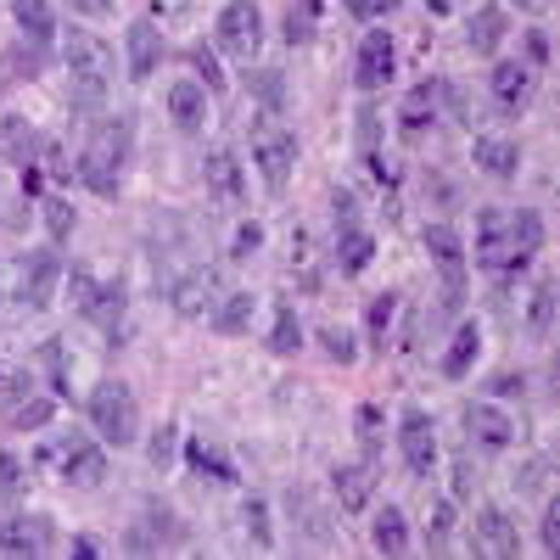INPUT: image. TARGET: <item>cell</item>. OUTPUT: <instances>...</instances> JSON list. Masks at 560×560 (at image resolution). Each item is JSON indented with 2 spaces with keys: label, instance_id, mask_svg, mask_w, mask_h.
I'll return each mask as SVG.
<instances>
[{
  "label": "cell",
  "instance_id": "1",
  "mask_svg": "<svg viewBox=\"0 0 560 560\" xmlns=\"http://www.w3.org/2000/svg\"><path fill=\"white\" fill-rule=\"evenodd\" d=\"M62 68H68V90L79 107H96L113 90V45L90 28H68L62 34Z\"/></svg>",
  "mask_w": 560,
  "mask_h": 560
},
{
  "label": "cell",
  "instance_id": "2",
  "mask_svg": "<svg viewBox=\"0 0 560 560\" xmlns=\"http://www.w3.org/2000/svg\"><path fill=\"white\" fill-rule=\"evenodd\" d=\"M124 163H129V124L113 118V124H102L96 135H90V147L79 152V179H84L96 197H118Z\"/></svg>",
  "mask_w": 560,
  "mask_h": 560
},
{
  "label": "cell",
  "instance_id": "3",
  "mask_svg": "<svg viewBox=\"0 0 560 560\" xmlns=\"http://www.w3.org/2000/svg\"><path fill=\"white\" fill-rule=\"evenodd\" d=\"M90 427H96L102 443L113 448H129L140 438V404L124 382H96V393H90Z\"/></svg>",
  "mask_w": 560,
  "mask_h": 560
},
{
  "label": "cell",
  "instance_id": "4",
  "mask_svg": "<svg viewBox=\"0 0 560 560\" xmlns=\"http://www.w3.org/2000/svg\"><path fill=\"white\" fill-rule=\"evenodd\" d=\"M213 45H219L224 57H236V62H253L258 45H264V12H258V0H224L219 18H213Z\"/></svg>",
  "mask_w": 560,
  "mask_h": 560
},
{
  "label": "cell",
  "instance_id": "5",
  "mask_svg": "<svg viewBox=\"0 0 560 560\" xmlns=\"http://www.w3.org/2000/svg\"><path fill=\"white\" fill-rule=\"evenodd\" d=\"M57 287H62V258H57V247H39V253H23L18 258V275H12V303L18 308H45L57 298Z\"/></svg>",
  "mask_w": 560,
  "mask_h": 560
},
{
  "label": "cell",
  "instance_id": "6",
  "mask_svg": "<svg viewBox=\"0 0 560 560\" xmlns=\"http://www.w3.org/2000/svg\"><path fill=\"white\" fill-rule=\"evenodd\" d=\"M253 163H258V174H264L269 191H287V179H292V168H298V135L280 129V124L253 129Z\"/></svg>",
  "mask_w": 560,
  "mask_h": 560
},
{
  "label": "cell",
  "instance_id": "7",
  "mask_svg": "<svg viewBox=\"0 0 560 560\" xmlns=\"http://www.w3.org/2000/svg\"><path fill=\"white\" fill-rule=\"evenodd\" d=\"M219 298H224V280H219V269H208V264L185 269L174 287H168V303H174L179 319H208V314L219 308Z\"/></svg>",
  "mask_w": 560,
  "mask_h": 560
},
{
  "label": "cell",
  "instance_id": "8",
  "mask_svg": "<svg viewBox=\"0 0 560 560\" xmlns=\"http://www.w3.org/2000/svg\"><path fill=\"white\" fill-rule=\"evenodd\" d=\"M398 448H404V465L415 477H432L438 471V427H432V415L427 409H404L398 420Z\"/></svg>",
  "mask_w": 560,
  "mask_h": 560
},
{
  "label": "cell",
  "instance_id": "9",
  "mask_svg": "<svg viewBox=\"0 0 560 560\" xmlns=\"http://www.w3.org/2000/svg\"><path fill=\"white\" fill-rule=\"evenodd\" d=\"M477 264L482 269H522V253L510 242V208H482L477 219Z\"/></svg>",
  "mask_w": 560,
  "mask_h": 560
},
{
  "label": "cell",
  "instance_id": "10",
  "mask_svg": "<svg viewBox=\"0 0 560 560\" xmlns=\"http://www.w3.org/2000/svg\"><path fill=\"white\" fill-rule=\"evenodd\" d=\"M202 185H208V197H213L219 208H242V202H247V168H242V158L230 152V147H213V152H208Z\"/></svg>",
  "mask_w": 560,
  "mask_h": 560
},
{
  "label": "cell",
  "instance_id": "11",
  "mask_svg": "<svg viewBox=\"0 0 560 560\" xmlns=\"http://www.w3.org/2000/svg\"><path fill=\"white\" fill-rule=\"evenodd\" d=\"M393 68H398L393 34H387V28H370V34L359 39V57H353V84L370 96V90H382V84L393 79Z\"/></svg>",
  "mask_w": 560,
  "mask_h": 560
},
{
  "label": "cell",
  "instance_id": "12",
  "mask_svg": "<svg viewBox=\"0 0 560 560\" xmlns=\"http://www.w3.org/2000/svg\"><path fill=\"white\" fill-rule=\"evenodd\" d=\"M465 432H471L482 448H510L522 438V427H516V415L510 409H499V404H488V398H477V404H465Z\"/></svg>",
  "mask_w": 560,
  "mask_h": 560
},
{
  "label": "cell",
  "instance_id": "13",
  "mask_svg": "<svg viewBox=\"0 0 560 560\" xmlns=\"http://www.w3.org/2000/svg\"><path fill=\"white\" fill-rule=\"evenodd\" d=\"M471 544H477V555H488V560H516V555H522V533H516V522H510L499 504H488L482 516H477Z\"/></svg>",
  "mask_w": 560,
  "mask_h": 560
},
{
  "label": "cell",
  "instance_id": "14",
  "mask_svg": "<svg viewBox=\"0 0 560 560\" xmlns=\"http://www.w3.org/2000/svg\"><path fill=\"white\" fill-rule=\"evenodd\" d=\"M57 471L68 488H102L107 482V448L102 443H68V454H57Z\"/></svg>",
  "mask_w": 560,
  "mask_h": 560
},
{
  "label": "cell",
  "instance_id": "15",
  "mask_svg": "<svg viewBox=\"0 0 560 560\" xmlns=\"http://www.w3.org/2000/svg\"><path fill=\"white\" fill-rule=\"evenodd\" d=\"M168 118L185 135H197L208 124V90H202V79H174L168 84Z\"/></svg>",
  "mask_w": 560,
  "mask_h": 560
},
{
  "label": "cell",
  "instance_id": "16",
  "mask_svg": "<svg viewBox=\"0 0 560 560\" xmlns=\"http://www.w3.org/2000/svg\"><path fill=\"white\" fill-rule=\"evenodd\" d=\"M488 90H493V102H499L504 113H522V107L533 102L538 79H533V68H527V62H499V68H493V79H488Z\"/></svg>",
  "mask_w": 560,
  "mask_h": 560
},
{
  "label": "cell",
  "instance_id": "17",
  "mask_svg": "<svg viewBox=\"0 0 560 560\" xmlns=\"http://www.w3.org/2000/svg\"><path fill=\"white\" fill-rule=\"evenodd\" d=\"M51 549V522L45 516H7L0 522V555H45Z\"/></svg>",
  "mask_w": 560,
  "mask_h": 560
},
{
  "label": "cell",
  "instance_id": "18",
  "mask_svg": "<svg viewBox=\"0 0 560 560\" xmlns=\"http://www.w3.org/2000/svg\"><path fill=\"white\" fill-rule=\"evenodd\" d=\"M420 242H427L432 264L443 269V280H448V303H454V298H459V269H465V242L454 236L448 224H427V236H420Z\"/></svg>",
  "mask_w": 560,
  "mask_h": 560
},
{
  "label": "cell",
  "instance_id": "19",
  "mask_svg": "<svg viewBox=\"0 0 560 560\" xmlns=\"http://www.w3.org/2000/svg\"><path fill=\"white\" fill-rule=\"evenodd\" d=\"M471 158H477V168L488 179H516L522 174V147H516V140H504V135H477Z\"/></svg>",
  "mask_w": 560,
  "mask_h": 560
},
{
  "label": "cell",
  "instance_id": "20",
  "mask_svg": "<svg viewBox=\"0 0 560 560\" xmlns=\"http://www.w3.org/2000/svg\"><path fill=\"white\" fill-rule=\"evenodd\" d=\"M163 62V28L152 18L129 23V79H152Z\"/></svg>",
  "mask_w": 560,
  "mask_h": 560
},
{
  "label": "cell",
  "instance_id": "21",
  "mask_svg": "<svg viewBox=\"0 0 560 560\" xmlns=\"http://www.w3.org/2000/svg\"><path fill=\"white\" fill-rule=\"evenodd\" d=\"M370 493H376L370 465H337V471H331V499H337V510H348V516L370 510Z\"/></svg>",
  "mask_w": 560,
  "mask_h": 560
},
{
  "label": "cell",
  "instance_id": "22",
  "mask_svg": "<svg viewBox=\"0 0 560 560\" xmlns=\"http://www.w3.org/2000/svg\"><path fill=\"white\" fill-rule=\"evenodd\" d=\"M510 23H504V7H477L465 18V45H471V57H499Z\"/></svg>",
  "mask_w": 560,
  "mask_h": 560
},
{
  "label": "cell",
  "instance_id": "23",
  "mask_svg": "<svg viewBox=\"0 0 560 560\" xmlns=\"http://www.w3.org/2000/svg\"><path fill=\"white\" fill-rule=\"evenodd\" d=\"M0 158H12L18 168H34L39 158V129L28 118H0Z\"/></svg>",
  "mask_w": 560,
  "mask_h": 560
},
{
  "label": "cell",
  "instance_id": "24",
  "mask_svg": "<svg viewBox=\"0 0 560 560\" xmlns=\"http://www.w3.org/2000/svg\"><path fill=\"white\" fill-rule=\"evenodd\" d=\"M12 23L23 28L28 45L57 39V12H51V0H12Z\"/></svg>",
  "mask_w": 560,
  "mask_h": 560
},
{
  "label": "cell",
  "instance_id": "25",
  "mask_svg": "<svg viewBox=\"0 0 560 560\" xmlns=\"http://www.w3.org/2000/svg\"><path fill=\"white\" fill-rule=\"evenodd\" d=\"M477 353H482V325H477V319H465L459 331H454V342H448V353H443V376L459 382L465 370L477 364Z\"/></svg>",
  "mask_w": 560,
  "mask_h": 560
},
{
  "label": "cell",
  "instance_id": "26",
  "mask_svg": "<svg viewBox=\"0 0 560 560\" xmlns=\"http://www.w3.org/2000/svg\"><path fill=\"white\" fill-rule=\"evenodd\" d=\"M370 544H376L382 555H409V522L404 510H376V522H370Z\"/></svg>",
  "mask_w": 560,
  "mask_h": 560
},
{
  "label": "cell",
  "instance_id": "27",
  "mask_svg": "<svg viewBox=\"0 0 560 560\" xmlns=\"http://www.w3.org/2000/svg\"><path fill=\"white\" fill-rule=\"evenodd\" d=\"M253 308H258V298H253V292H224V298H219V308H213L208 319L219 325L224 337H236V331H247V325H253Z\"/></svg>",
  "mask_w": 560,
  "mask_h": 560
},
{
  "label": "cell",
  "instance_id": "28",
  "mask_svg": "<svg viewBox=\"0 0 560 560\" xmlns=\"http://www.w3.org/2000/svg\"><path fill=\"white\" fill-rule=\"evenodd\" d=\"M376 258V242H370V230H342V242H337V269L342 275H364V264Z\"/></svg>",
  "mask_w": 560,
  "mask_h": 560
},
{
  "label": "cell",
  "instance_id": "29",
  "mask_svg": "<svg viewBox=\"0 0 560 560\" xmlns=\"http://www.w3.org/2000/svg\"><path fill=\"white\" fill-rule=\"evenodd\" d=\"M510 242H516L522 264L538 258V247H544V213H533V208H516V213H510Z\"/></svg>",
  "mask_w": 560,
  "mask_h": 560
},
{
  "label": "cell",
  "instance_id": "30",
  "mask_svg": "<svg viewBox=\"0 0 560 560\" xmlns=\"http://www.w3.org/2000/svg\"><path fill=\"white\" fill-rule=\"evenodd\" d=\"M242 527H247V538H253L258 549H275V522H269V504H264L258 493L242 499Z\"/></svg>",
  "mask_w": 560,
  "mask_h": 560
},
{
  "label": "cell",
  "instance_id": "31",
  "mask_svg": "<svg viewBox=\"0 0 560 560\" xmlns=\"http://www.w3.org/2000/svg\"><path fill=\"white\" fill-rule=\"evenodd\" d=\"M298 348H303V325H298V314H292V308H280V314H275V331H269V353L292 359Z\"/></svg>",
  "mask_w": 560,
  "mask_h": 560
},
{
  "label": "cell",
  "instance_id": "32",
  "mask_svg": "<svg viewBox=\"0 0 560 560\" xmlns=\"http://www.w3.org/2000/svg\"><path fill=\"white\" fill-rule=\"evenodd\" d=\"M438 118V102H432V90H415V96L404 102V135H427Z\"/></svg>",
  "mask_w": 560,
  "mask_h": 560
},
{
  "label": "cell",
  "instance_id": "33",
  "mask_svg": "<svg viewBox=\"0 0 560 560\" xmlns=\"http://www.w3.org/2000/svg\"><path fill=\"white\" fill-rule=\"evenodd\" d=\"M319 348H325V359H331V364H353V359H359L348 325H325V331H319Z\"/></svg>",
  "mask_w": 560,
  "mask_h": 560
},
{
  "label": "cell",
  "instance_id": "34",
  "mask_svg": "<svg viewBox=\"0 0 560 560\" xmlns=\"http://www.w3.org/2000/svg\"><path fill=\"white\" fill-rule=\"evenodd\" d=\"M527 325L538 337H549V325H555V287H549V280L533 287V298H527Z\"/></svg>",
  "mask_w": 560,
  "mask_h": 560
},
{
  "label": "cell",
  "instance_id": "35",
  "mask_svg": "<svg viewBox=\"0 0 560 560\" xmlns=\"http://www.w3.org/2000/svg\"><path fill=\"white\" fill-rule=\"evenodd\" d=\"M7 420H12V427H23V432H39L45 420H51V398H23V404L7 409Z\"/></svg>",
  "mask_w": 560,
  "mask_h": 560
},
{
  "label": "cell",
  "instance_id": "36",
  "mask_svg": "<svg viewBox=\"0 0 560 560\" xmlns=\"http://www.w3.org/2000/svg\"><path fill=\"white\" fill-rule=\"evenodd\" d=\"M393 314H398V298H393V292L370 298V308H364V325H370V337H376V342H387V325H393Z\"/></svg>",
  "mask_w": 560,
  "mask_h": 560
},
{
  "label": "cell",
  "instance_id": "37",
  "mask_svg": "<svg viewBox=\"0 0 560 560\" xmlns=\"http://www.w3.org/2000/svg\"><path fill=\"white\" fill-rule=\"evenodd\" d=\"M247 90H253L258 102H269V107H287V84H280L275 68H258V73L247 79Z\"/></svg>",
  "mask_w": 560,
  "mask_h": 560
},
{
  "label": "cell",
  "instance_id": "38",
  "mask_svg": "<svg viewBox=\"0 0 560 560\" xmlns=\"http://www.w3.org/2000/svg\"><path fill=\"white\" fill-rule=\"evenodd\" d=\"M0 499H23V465H18V454H0Z\"/></svg>",
  "mask_w": 560,
  "mask_h": 560
},
{
  "label": "cell",
  "instance_id": "39",
  "mask_svg": "<svg viewBox=\"0 0 560 560\" xmlns=\"http://www.w3.org/2000/svg\"><path fill=\"white\" fill-rule=\"evenodd\" d=\"M45 230H51V242L73 236V208L68 202H45Z\"/></svg>",
  "mask_w": 560,
  "mask_h": 560
},
{
  "label": "cell",
  "instance_id": "40",
  "mask_svg": "<svg viewBox=\"0 0 560 560\" xmlns=\"http://www.w3.org/2000/svg\"><path fill=\"white\" fill-rule=\"evenodd\" d=\"M404 0H348V12L353 18H364V23H376V18H387V12H398Z\"/></svg>",
  "mask_w": 560,
  "mask_h": 560
},
{
  "label": "cell",
  "instance_id": "41",
  "mask_svg": "<svg viewBox=\"0 0 560 560\" xmlns=\"http://www.w3.org/2000/svg\"><path fill=\"white\" fill-rule=\"evenodd\" d=\"M516 482H522V493H549V459H527V471Z\"/></svg>",
  "mask_w": 560,
  "mask_h": 560
},
{
  "label": "cell",
  "instance_id": "42",
  "mask_svg": "<svg viewBox=\"0 0 560 560\" xmlns=\"http://www.w3.org/2000/svg\"><path fill=\"white\" fill-rule=\"evenodd\" d=\"M448 544H454V510L438 504L432 510V549H448Z\"/></svg>",
  "mask_w": 560,
  "mask_h": 560
},
{
  "label": "cell",
  "instance_id": "43",
  "mask_svg": "<svg viewBox=\"0 0 560 560\" xmlns=\"http://www.w3.org/2000/svg\"><path fill=\"white\" fill-rule=\"evenodd\" d=\"M191 68L202 73V90H219V84H224V73H219L213 51H202V45H197V51H191Z\"/></svg>",
  "mask_w": 560,
  "mask_h": 560
},
{
  "label": "cell",
  "instance_id": "44",
  "mask_svg": "<svg viewBox=\"0 0 560 560\" xmlns=\"http://www.w3.org/2000/svg\"><path fill=\"white\" fill-rule=\"evenodd\" d=\"M174 438H179V432H174V427H163V432H158V438L147 443V459L158 465V471H163V465L174 459Z\"/></svg>",
  "mask_w": 560,
  "mask_h": 560
},
{
  "label": "cell",
  "instance_id": "45",
  "mask_svg": "<svg viewBox=\"0 0 560 560\" xmlns=\"http://www.w3.org/2000/svg\"><path fill=\"white\" fill-rule=\"evenodd\" d=\"M191 465H197V471H213L219 482H230V465H224L219 454H208L202 443H191Z\"/></svg>",
  "mask_w": 560,
  "mask_h": 560
},
{
  "label": "cell",
  "instance_id": "46",
  "mask_svg": "<svg viewBox=\"0 0 560 560\" xmlns=\"http://www.w3.org/2000/svg\"><path fill=\"white\" fill-rule=\"evenodd\" d=\"M544 549H560V504H544Z\"/></svg>",
  "mask_w": 560,
  "mask_h": 560
},
{
  "label": "cell",
  "instance_id": "47",
  "mask_svg": "<svg viewBox=\"0 0 560 560\" xmlns=\"http://www.w3.org/2000/svg\"><path fill=\"white\" fill-rule=\"evenodd\" d=\"M258 242H264V230H258V224H242V230H236V258H247Z\"/></svg>",
  "mask_w": 560,
  "mask_h": 560
},
{
  "label": "cell",
  "instance_id": "48",
  "mask_svg": "<svg viewBox=\"0 0 560 560\" xmlns=\"http://www.w3.org/2000/svg\"><path fill=\"white\" fill-rule=\"evenodd\" d=\"M68 7H73L79 18H107V12H113V0H68Z\"/></svg>",
  "mask_w": 560,
  "mask_h": 560
},
{
  "label": "cell",
  "instance_id": "49",
  "mask_svg": "<svg viewBox=\"0 0 560 560\" xmlns=\"http://www.w3.org/2000/svg\"><path fill=\"white\" fill-rule=\"evenodd\" d=\"M471 465H465V459H454V499H465V493H471Z\"/></svg>",
  "mask_w": 560,
  "mask_h": 560
},
{
  "label": "cell",
  "instance_id": "50",
  "mask_svg": "<svg viewBox=\"0 0 560 560\" xmlns=\"http://www.w3.org/2000/svg\"><path fill=\"white\" fill-rule=\"evenodd\" d=\"M527 57H533V62H549V39H544V28L527 34Z\"/></svg>",
  "mask_w": 560,
  "mask_h": 560
},
{
  "label": "cell",
  "instance_id": "51",
  "mask_svg": "<svg viewBox=\"0 0 560 560\" xmlns=\"http://www.w3.org/2000/svg\"><path fill=\"white\" fill-rule=\"evenodd\" d=\"M516 7H522V12H538V7H544V0H516Z\"/></svg>",
  "mask_w": 560,
  "mask_h": 560
}]
</instances>
